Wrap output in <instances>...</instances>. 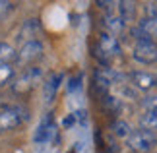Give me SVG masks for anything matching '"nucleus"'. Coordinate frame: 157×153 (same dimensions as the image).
Wrapping results in <instances>:
<instances>
[{
    "instance_id": "4",
    "label": "nucleus",
    "mask_w": 157,
    "mask_h": 153,
    "mask_svg": "<svg viewBox=\"0 0 157 153\" xmlns=\"http://www.w3.org/2000/svg\"><path fill=\"white\" fill-rule=\"evenodd\" d=\"M41 58H43V45H41V41H31V43H25V45L20 47L16 62L21 64L23 68H31V66H37Z\"/></svg>"
},
{
    "instance_id": "20",
    "label": "nucleus",
    "mask_w": 157,
    "mask_h": 153,
    "mask_svg": "<svg viewBox=\"0 0 157 153\" xmlns=\"http://www.w3.org/2000/svg\"><path fill=\"white\" fill-rule=\"evenodd\" d=\"M144 17H157V2L144 4Z\"/></svg>"
},
{
    "instance_id": "8",
    "label": "nucleus",
    "mask_w": 157,
    "mask_h": 153,
    "mask_svg": "<svg viewBox=\"0 0 157 153\" xmlns=\"http://www.w3.org/2000/svg\"><path fill=\"white\" fill-rule=\"evenodd\" d=\"M41 31V23L39 20H27L21 23V29H20V43L25 45V43H31V41H39L37 35Z\"/></svg>"
},
{
    "instance_id": "13",
    "label": "nucleus",
    "mask_w": 157,
    "mask_h": 153,
    "mask_svg": "<svg viewBox=\"0 0 157 153\" xmlns=\"http://www.w3.org/2000/svg\"><path fill=\"white\" fill-rule=\"evenodd\" d=\"M52 130H54V124H52L51 116H47V118L41 122L39 130L35 132V142H37V143H45L47 140L52 136Z\"/></svg>"
},
{
    "instance_id": "15",
    "label": "nucleus",
    "mask_w": 157,
    "mask_h": 153,
    "mask_svg": "<svg viewBox=\"0 0 157 153\" xmlns=\"http://www.w3.org/2000/svg\"><path fill=\"white\" fill-rule=\"evenodd\" d=\"M17 60V51L8 43H0V64H14Z\"/></svg>"
},
{
    "instance_id": "24",
    "label": "nucleus",
    "mask_w": 157,
    "mask_h": 153,
    "mask_svg": "<svg viewBox=\"0 0 157 153\" xmlns=\"http://www.w3.org/2000/svg\"><path fill=\"white\" fill-rule=\"evenodd\" d=\"M76 122V114H70L68 118H64V126H72Z\"/></svg>"
},
{
    "instance_id": "3",
    "label": "nucleus",
    "mask_w": 157,
    "mask_h": 153,
    "mask_svg": "<svg viewBox=\"0 0 157 153\" xmlns=\"http://www.w3.org/2000/svg\"><path fill=\"white\" fill-rule=\"evenodd\" d=\"M126 142H128V147L134 153H149L157 143V136L155 132L140 128V130H132V134L126 138Z\"/></svg>"
},
{
    "instance_id": "1",
    "label": "nucleus",
    "mask_w": 157,
    "mask_h": 153,
    "mask_svg": "<svg viewBox=\"0 0 157 153\" xmlns=\"http://www.w3.org/2000/svg\"><path fill=\"white\" fill-rule=\"evenodd\" d=\"M120 54V43L117 39V35L113 33H99V39H97V47H95V56L101 64L109 68V64H111L113 58H117Z\"/></svg>"
},
{
    "instance_id": "5",
    "label": "nucleus",
    "mask_w": 157,
    "mask_h": 153,
    "mask_svg": "<svg viewBox=\"0 0 157 153\" xmlns=\"http://www.w3.org/2000/svg\"><path fill=\"white\" fill-rule=\"evenodd\" d=\"M132 58L140 64H155L157 62V43L155 41H136L132 48Z\"/></svg>"
},
{
    "instance_id": "2",
    "label": "nucleus",
    "mask_w": 157,
    "mask_h": 153,
    "mask_svg": "<svg viewBox=\"0 0 157 153\" xmlns=\"http://www.w3.org/2000/svg\"><path fill=\"white\" fill-rule=\"evenodd\" d=\"M41 68L39 66H31V68H23L20 76L14 78V82L10 83L12 91H14L16 95H27L31 93V91L35 89V85L39 83L41 79Z\"/></svg>"
},
{
    "instance_id": "10",
    "label": "nucleus",
    "mask_w": 157,
    "mask_h": 153,
    "mask_svg": "<svg viewBox=\"0 0 157 153\" xmlns=\"http://www.w3.org/2000/svg\"><path fill=\"white\" fill-rule=\"evenodd\" d=\"M130 79H132V85L142 91H149L155 85V76L147 74V72H132Z\"/></svg>"
},
{
    "instance_id": "14",
    "label": "nucleus",
    "mask_w": 157,
    "mask_h": 153,
    "mask_svg": "<svg viewBox=\"0 0 157 153\" xmlns=\"http://www.w3.org/2000/svg\"><path fill=\"white\" fill-rule=\"evenodd\" d=\"M117 12H118V16L122 17V20L128 23V21H132L136 17V2H128V0H120L118 2V8H117Z\"/></svg>"
},
{
    "instance_id": "18",
    "label": "nucleus",
    "mask_w": 157,
    "mask_h": 153,
    "mask_svg": "<svg viewBox=\"0 0 157 153\" xmlns=\"http://www.w3.org/2000/svg\"><path fill=\"white\" fill-rule=\"evenodd\" d=\"M16 70L12 64H0V85H6L10 82H14Z\"/></svg>"
},
{
    "instance_id": "22",
    "label": "nucleus",
    "mask_w": 157,
    "mask_h": 153,
    "mask_svg": "<svg viewBox=\"0 0 157 153\" xmlns=\"http://www.w3.org/2000/svg\"><path fill=\"white\" fill-rule=\"evenodd\" d=\"M105 103H107V107L111 109L113 113H118L120 111V103L114 99V97H105Z\"/></svg>"
},
{
    "instance_id": "9",
    "label": "nucleus",
    "mask_w": 157,
    "mask_h": 153,
    "mask_svg": "<svg viewBox=\"0 0 157 153\" xmlns=\"http://www.w3.org/2000/svg\"><path fill=\"white\" fill-rule=\"evenodd\" d=\"M103 27L107 29V33L120 35L126 29V21L118 16V12H113V14H105V17H103Z\"/></svg>"
},
{
    "instance_id": "25",
    "label": "nucleus",
    "mask_w": 157,
    "mask_h": 153,
    "mask_svg": "<svg viewBox=\"0 0 157 153\" xmlns=\"http://www.w3.org/2000/svg\"><path fill=\"white\" fill-rule=\"evenodd\" d=\"M70 153H76V149H72V151H70Z\"/></svg>"
},
{
    "instance_id": "6",
    "label": "nucleus",
    "mask_w": 157,
    "mask_h": 153,
    "mask_svg": "<svg viewBox=\"0 0 157 153\" xmlns=\"http://www.w3.org/2000/svg\"><path fill=\"white\" fill-rule=\"evenodd\" d=\"M23 118H25V114H23V111H21L20 107L2 109V111H0V134L10 132V130H14V128H17L23 122Z\"/></svg>"
},
{
    "instance_id": "16",
    "label": "nucleus",
    "mask_w": 157,
    "mask_h": 153,
    "mask_svg": "<svg viewBox=\"0 0 157 153\" xmlns=\"http://www.w3.org/2000/svg\"><path fill=\"white\" fill-rule=\"evenodd\" d=\"M140 126L142 130H149V132H157V113H144L140 116Z\"/></svg>"
},
{
    "instance_id": "23",
    "label": "nucleus",
    "mask_w": 157,
    "mask_h": 153,
    "mask_svg": "<svg viewBox=\"0 0 157 153\" xmlns=\"http://www.w3.org/2000/svg\"><path fill=\"white\" fill-rule=\"evenodd\" d=\"M80 79H82V74H78L76 78L70 79V85H68V91H76L78 87H80Z\"/></svg>"
},
{
    "instance_id": "11",
    "label": "nucleus",
    "mask_w": 157,
    "mask_h": 153,
    "mask_svg": "<svg viewBox=\"0 0 157 153\" xmlns=\"http://www.w3.org/2000/svg\"><path fill=\"white\" fill-rule=\"evenodd\" d=\"M62 74L60 72H56V74H52L49 79L45 82V87H43V93H45V101L47 103H51L54 97H56V91L60 87V82H62Z\"/></svg>"
},
{
    "instance_id": "17",
    "label": "nucleus",
    "mask_w": 157,
    "mask_h": 153,
    "mask_svg": "<svg viewBox=\"0 0 157 153\" xmlns=\"http://www.w3.org/2000/svg\"><path fill=\"white\" fill-rule=\"evenodd\" d=\"M111 130H113V134L117 138H128L130 134H132V128H130V124L126 120H114L113 124H111Z\"/></svg>"
},
{
    "instance_id": "26",
    "label": "nucleus",
    "mask_w": 157,
    "mask_h": 153,
    "mask_svg": "<svg viewBox=\"0 0 157 153\" xmlns=\"http://www.w3.org/2000/svg\"><path fill=\"white\" fill-rule=\"evenodd\" d=\"M155 85H157V76H155Z\"/></svg>"
},
{
    "instance_id": "21",
    "label": "nucleus",
    "mask_w": 157,
    "mask_h": 153,
    "mask_svg": "<svg viewBox=\"0 0 157 153\" xmlns=\"http://www.w3.org/2000/svg\"><path fill=\"white\" fill-rule=\"evenodd\" d=\"M14 10V4L12 2H6V0H0V20H4L10 12Z\"/></svg>"
},
{
    "instance_id": "19",
    "label": "nucleus",
    "mask_w": 157,
    "mask_h": 153,
    "mask_svg": "<svg viewBox=\"0 0 157 153\" xmlns=\"http://www.w3.org/2000/svg\"><path fill=\"white\" fill-rule=\"evenodd\" d=\"M142 109L144 113L151 111V113H157V95H147L142 99Z\"/></svg>"
},
{
    "instance_id": "7",
    "label": "nucleus",
    "mask_w": 157,
    "mask_h": 153,
    "mask_svg": "<svg viewBox=\"0 0 157 153\" xmlns=\"http://www.w3.org/2000/svg\"><path fill=\"white\" fill-rule=\"evenodd\" d=\"M120 79L118 72H114L113 68H105V66H101V68H97L93 72V82H95V87H97L99 91H109L113 87L114 83H117Z\"/></svg>"
},
{
    "instance_id": "12",
    "label": "nucleus",
    "mask_w": 157,
    "mask_h": 153,
    "mask_svg": "<svg viewBox=\"0 0 157 153\" xmlns=\"http://www.w3.org/2000/svg\"><path fill=\"white\" fill-rule=\"evenodd\" d=\"M138 27L142 29V33L146 35V39L157 43V17H142Z\"/></svg>"
}]
</instances>
